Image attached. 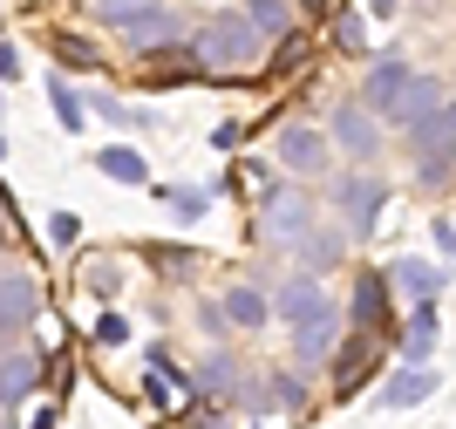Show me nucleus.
I'll list each match as a JSON object with an SVG mask.
<instances>
[{"instance_id":"obj_9","label":"nucleus","mask_w":456,"mask_h":429,"mask_svg":"<svg viewBox=\"0 0 456 429\" xmlns=\"http://www.w3.org/2000/svg\"><path fill=\"white\" fill-rule=\"evenodd\" d=\"M273 157H280V170L293 185H300V177H327V164H334V157H327V136L306 130V123H286L280 144H273Z\"/></svg>"},{"instance_id":"obj_3","label":"nucleus","mask_w":456,"mask_h":429,"mask_svg":"<svg viewBox=\"0 0 456 429\" xmlns=\"http://www.w3.org/2000/svg\"><path fill=\"white\" fill-rule=\"evenodd\" d=\"M314 225H321V211H314V191L306 185H273L266 191V205H259V239H273V245L293 252Z\"/></svg>"},{"instance_id":"obj_11","label":"nucleus","mask_w":456,"mask_h":429,"mask_svg":"<svg viewBox=\"0 0 456 429\" xmlns=\"http://www.w3.org/2000/svg\"><path fill=\"white\" fill-rule=\"evenodd\" d=\"M388 286H395V293H409L416 307H429V300L450 286V266H436V260H409V252H402V260H388Z\"/></svg>"},{"instance_id":"obj_4","label":"nucleus","mask_w":456,"mask_h":429,"mask_svg":"<svg viewBox=\"0 0 456 429\" xmlns=\"http://www.w3.org/2000/svg\"><path fill=\"white\" fill-rule=\"evenodd\" d=\"M416 75L422 69H409V55H375L368 62V75H362V103L368 116H381V123H395V110H402V95L416 89Z\"/></svg>"},{"instance_id":"obj_12","label":"nucleus","mask_w":456,"mask_h":429,"mask_svg":"<svg viewBox=\"0 0 456 429\" xmlns=\"http://www.w3.org/2000/svg\"><path fill=\"white\" fill-rule=\"evenodd\" d=\"M381 355H388V341H375V334H354V341H341V395H354V389H368V375L381 368Z\"/></svg>"},{"instance_id":"obj_31","label":"nucleus","mask_w":456,"mask_h":429,"mask_svg":"<svg viewBox=\"0 0 456 429\" xmlns=\"http://www.w3.org/2000/svg\"><path fill=\"white\" fill-rule=\"evenodd\" d=\"M89 286H95V293H102V300H110V293H116V286H123V273H116V266H110V260H95V273H89Z\"/></svg>"},{"instance_id":"obj_28","label":"nucleus","mask_w":456,"mask_h":429,"mask_svg":"<svg viewBox=\"0 0 456 429\" xmlns=\"http://www.w3.org/2000/svg\"><path fill=\"white\" fill-rule=\"evenodd\" d=\"M95 7H102V21H116V28H123L130 14H143V7H164V0H95Z\"/></svg>"},{"instance_id":"obj_5","label":"nucleus","mask_w":456,"mask_h":429,"mask_svg":"<svg viewBox=\"0 0 456 429\" xmlns=\"http://www.w3.org/2000/svg\"><path fill=\"white\" fill-rule=\"evenodd\" d=\"M334 205H341V232L347 239H368L381 225V205H388V185H381L375 170H347L341 191H334Z\"/></svg>"},{"instance_id":"obj_6","label":"nucleus","mask_w":456,"mask_h":429,"mask_svg":"<svg viewBox=\"0 0 456 429\" xmlns=\"http://www.w3.org/2000/svg\"><path fill=\"white\" fill-rule=\"evenodd\" d=\"M327 144L341 150V157H354L362 170H375V157H381V116H368L362 103H334V116H327Z\"/></svg>"},{"instance_id":"obj_38","label":"nucleus","mask_w":456,"mask_h":429,"mask_svg":"<svg viewBox=\"0 0 456 429\" xmlns=\"http://www.w3.org/2000/svg\"><path fill=\"white\" fill-rule=\"evenodd\" d=\"M306 7H321V0H306Z\"/></svg>"},{"instance_id":"obj_1","label":"nucleus","mask_w":456,"mask_h":429,"mask_svg":"<svg viewBox=\"0 0 456 429\" xmlns=\"http://www.w3.org/2000/svg\"><path fill=\"white\" fill-rule=\"evenodd\" d=\"M273 314L286 320V334H293V355H300V361H327L334 348H341V307H334L327 286L314 280V273H300V266L286 273Z\"/></svg>"},{"instance_id":"obj_32","label":"nucleus","mask_w":456,"mask_h":429,"mask_svg":"<svg viewBox=\"0 0 456 429\" xmlns=\"http://www.w3.org/2000/svg\"><path fill=\"white\" fill-rule=\"evenodd\" d=\"M300 55H306L300 41H280V55H273V75H293V62H300Z\"/></svg>"},{"instance_id":"obj_8","label":"nucleus","mask_w":456,"mask_h":429,"mask_svg":"<svg viewBox=\"0 0 456 429\" xmlns=\"http://www.w3.org/2000/svg\"><path fill=\"white\" fill-rule=\"evenodd\" d=\"M123 48H130V62H157V55H171V48H184V41H177V14L171 7L130 14L123 21Z\"/></svg>"},{"instance_id":"obj_27","label":"nucleus","mask_w":456,"mask_h":429,"mask_svg":"<svg viewBox=\"0 0 456 429\" xmlns=\"http://www.w3.org/2000/svg\"><path fill=\"white\" fill-rule=\"evenodd\" d=\"M55 55L69 62V69H95V48L82 35H55Z\"/></svg>"},{"instance_id":"obj_7","label":"nucleus","mask_w":456,"mask_h":429,"mask_svg":"<svg viewBox=\"0 0 456 429\" xmlns=\"http://www.w3.org/2000/svg\"><path fill=\"white\" fill-rule=\"evenodd\" d=\"M347 314H354V334H375L388 341V327H395V286H388V273H354V300H347Z\"/></svg>"},{"instance_id":"obj_36","label":"nucleus","mask_w":456,"mask_h":429,"mask_svg":"<svg viewBox=\"0 0 456 429\" xmlns=\"http://www.w3.org/2000/svg\"><path fill=\"white\" fill-rule=\"evenodd\" d=\"M0 219H14V198H7V191H0Z\"/></svg>"},{"instance_id":"obj_30","label":"nucleus","mask_w":456,"mask_h":429,"mask_svg":"<svg viewBox=\"0 0 456 429\" xmlns=\"http://www.w3.org/2000/svg\"><path fill=\"white\" fill-rule=\"evenodd\" d=\"M76 232H82L76 211H55V219H48V239H55V245H76Z\"/></svg>"},{"instance_id":"obj_13","label":"nucleus","mask_w":456,"mask_h":429,"mask_svg":"<svg viewBox=\"0 0 456 429\" xmlns=\"http://www.w3.org/2000/svg\"><path fill=\"white\" fill-rule=\"evenodd\" d=\"M341 245H347L341 225H314V232L293 245V266H306V273L321 280V273H334V266H341Z\"/></svg>"},{"instance_id":"obj_15","label":"nucleus","mask_w":456,"mask_h":429,"mask_svg":"<svg viewBox=\"0 0 456 429\" xmlns=\"http://www.w3.org/2000/svg\"><path fill=\"white\" fill-rule=\"evenodd\" d=\"M41 389V355H7L0 361V409H20Z\"/></svg>"},{"instance_id":"obj_14","label":"nucleus","mask_w":456,"mask_h":429,"mask_svg":"<svg viewBox=\"0 0 456 429\" xmlns=\"http://www.w3.org/2000/svg\"><path fill=\"white\" fill-rule=\"evenodd\" d=\"M436 382H443L436 368H402L395 382H381L375 402H381V409H416V402H429V395H436Z\"/></svg>"},{"instance_id":"obj_22","label":"nucleus","mask_w":456,"mask_h":429,"mask_svg":"<svg viewBox=\"0 0 456 429\" xmlns=\"http://www.w3.org/2000/svg\"><path fill=\"white\" fill-rule=\"evenodd\" d=\"M95 164H102V177H116V185H143V177H151V164H143L130 144H110Z\"/></svg>"},{"instance_id":"obj_24","label":"nucleus","mask_w":456,"mask_h":429,"mask_svg":"<svg viewBox=\"0 0 456 429\" xmlns=\"http://www.w3.org/2000/svg\"><path fill=\"white\" fill-rule=\"evenodd\" d=\"M164 198H171V211H177V219H205V211H211V185H171V191H164Z\"/></svg>"},{"instance_id":"obj_35","label":"nucleus","mask_w":456,"mask_h":429,"mask_svg":"<svg viewBox=\"0 0 456 429\" xmlns=\"http://www.w3.org/2000/svg\"><path fill=\"white\" fill-rule=\"evenodd\" d=\"M368 7H375V21H388V14L402 7V0H368Z\"/></svg>"},{"instance_id":"obj_17","label":"nucleus","mask_w":456,"mask_h":429,"mask_svg":"<svg viewBox=\"0 0 456 429\" xmlns=\"http://www.w3.org/2000/svg\"><path fill=\"white\" fill-rule=\"evenodd\" d=\"M266 320H273V307H266V293H259V286H232V293H225V327L259 334Z\"/></svg>"},{"instance_id":"obj_20","label":"nucleus","mask_w":456,"mask_h":429,"mask_svg":"<svg viewBox=\"0 0 456 429\" xmlns=\"http://www.w3.org/2000/svg\"><path fill=\"white\" fill-rule=\"evenodd\" d=\"M443 103H450V89H443L436 75H416V89L402 95V110H395V123H416V116H436Z\"/></svg>"},{"instance_id":"obj_39","label":"nucleus","mask_w":456,"mask_h":429,"mask_svg":"<svg viewBox=\"0 0 456 429\" xmlns=\"http://www.w3.org/2000/svg\"><path fill=\"white\" fill-rule=\"evenodd\" d=\"M0 429H14V423H0Z\"/></svg>"},{"instance_id":"obj_10","label":"nucleus","mask_w":456,"mask_h":429,"mask_svg":"<svg viewBox=\"0 0 456 429\" xmlns=\"http://www.w3.org/2000/svg\"><path fill=\"white\" fill-rule=\"evenodd\" d=\"M41 314V286L28 273H0V341L28 334V320Z\"/></svg>"},{"instance_id":"obj_37","label":"nucleus","mask_w":456,"mask_h":429,"mask_svg":"<svg viewBox=\"0 0 456 429\" xmlns=\"http://www.w3.org/2000/svg\"><path fill=\"white\" fill-rule=\"evenodd\" d=\"M450 116H456V95H450Z\"/></svg>"},{"instance_id":"obj_18","label":"nucleus","mask_w":456,"mask_h":429,"mask_svg":"<svg viewBox=\"0 0 456 429\" xmlns=\"http://www.w3.org/2000/svg\"><path fill=\"white\" fill-rule=\"evenodd\" d=\"M239 14H246L266 41H293V0H246Z\"/></svg>"},{"instance_id":"obj_16","label":"nucleus","mask_w":456,"mask_h":429,"mask_svg":"<svg viewBox=\"0 0 456 429\" xmlns=\"http://www.w3.org/2000/svg\"><path fill=\"white\" fill-rule=\"evenodd\" d=\"M436 300H429V307H416V314H409V334H402V355H409V368H429V355H436Z\"/></svg>"},{"instance_id":"obj_29","label":"nucleus","mask_w":456,"mask_h":429,"mask_svg":"<svg viewBox=\"0 0 456 429\" xmlns=\"http://www.w3.org/2000/svg\"><path fill=\"white\" fill-rule=\"evenodd\" d=\"M95 341H102V348H123V341H130V320H123V314H102V320H95Z\"/></svg>"},{"instance_id":"obj_21","label":"nucleus","mask_w":456,"mask_h":429,"mask_svg":"<svg viewBox=\"0 0 456 429\" xmlns=\"http://www.w3.org/2000/svg\"><path fill=\"white\" fill-rule=\"evenodd\" d=\"M48 103H55V123H61V130H82V123H89V110H82V89L69 82V75H48Z\"/></svg>"},{"instance_id":"obj_26","label":"nucleus","mask_w":456,"mask_h":429,"mask_svg":"<svg viewBox=\"0 0 456 429\" xmlns=\"http://www.w3.org/2000/svg\"><path fill=\"white\" fill-rule=\"evenodd\" d=\"M191 389H205V395L232 389V355H211L205 368H191Z\"/></svg>"},{"instance_id":"obj_19","label":"nucleus","mask_w":456,"mask_h":429,"mask_svg":"<svg viewBox=\"0 0 456 429\" xmlns=\"http://www.w3.org/2000/svg\"><path fill=\"white\" fill-rule=\"evenodd\" d=\"M334 48H341L347 62H375V41H368V14L341 7V14H334Z\"/></svg>"},{"instance_id":"obj_2","label":"nucleus","mask_w":456,"mask_h":429,"mask_svg":"<svg viewBox=\"0 0 456 429\" xmlns=\"http://www.w3.org/2000/svg\"><path fill=\"white\" fill-rule=\"evenodd\" d=\"M259 48H266V35L252 28L239 7L232 14H211L198 35H191V62H198V75H252L259 69Z\"/></svg>"},{"instance_id":"obj_25","label":"nucleus","mask_w":456,"mask_h":429,"mask_svg":"<svg viewBox=\"0 0 456 429\" xmlns=\"http://www.w3.org/2000/svg\"><path fill=\"white\" fill-rule=\"evenodd\" d=\"M266 402L273 409H306V382H293V375H266Z\"/></svg>"},{"instance_id":"obj_23","label":"nucleus","mask_w":456,"mask_h":429,"mask_svg":"<svg viewBox=\"0 0 456 429\" xmlns=\"http://www.w3.org/2000/svg\"><path fill=\"white\" fill-rule=\"evenodd\" d=\"M143 260H157L164 280H191L198 273V252H184V245H143Z\"/></svg>"},{"instance_id":"obj_33","label":"nucleus","mask_w":456,"mask_h":429,"mask_svg":"<svg viewBox=\"0 0 456 429\" xmlns=\"http://www.w3.org/2000/svg\"><path fill=\"white\" fill-rule=\"evenodd\" d=\"M436 252H443V260H456V225L450 219H436Z\"/></svg>"},{"instance_id":"obj_34","label":"nucleus","mask_w":456,"mask_h":429,"mask_svg":"<svg viewBox=\"0 0 456 429\" xmlns=\"http://www.w3.org/2000/svg\"><path fill=\"white\" fill-rule=\"evenodd\" d=\"M14 75H20V55L7 48V41H0V82H14Z\"/></svg>"}]
</instances>
